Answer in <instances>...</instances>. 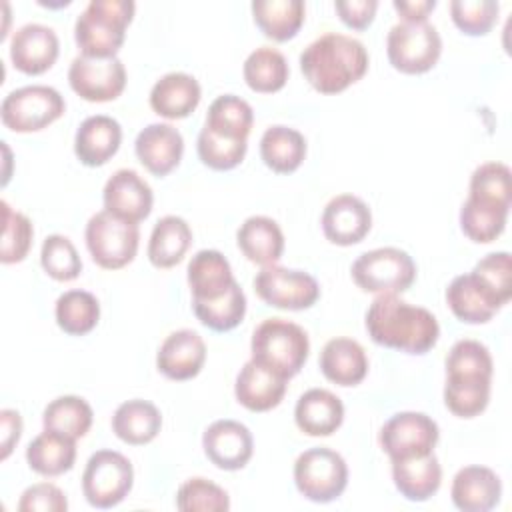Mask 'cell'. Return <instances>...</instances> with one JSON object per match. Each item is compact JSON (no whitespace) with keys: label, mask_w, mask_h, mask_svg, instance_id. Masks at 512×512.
<instances>
[{"label":"cell","mask_w":512,"mask_h":512,"mask_svg":"<svg viewBox=\"0 0 512 512\" xmlns=\"http://www.w3.org/2000/svg\"><path fill=\"white\" fill-rule=\"evenodd\" d=\"M366 332L380 346L426 354L436 346L440 326L430 310L408 304L398 294H378L366 312Z\"/></svg>","instance_id":"cell-1"},{"label":"cell","mask_w":512,"mask_h":512,"mask_svg":"<svg viewBox=\"0 0 512 512\" xmlns=\"http://www.w3.org/2000/svg\"><path fill=\"white\" fill-rule=\"evenodd\" d=\"M300 70L320 94H338L366 74L368 52L352 36L326 32L302 50Z\"/></svg>","instance_id":"cell-2"},{"label":"cell","mask_w":512,"mask_h":512,"mask_svg":"<svg viewBox=\"0 0 512 512\" xmlns=\"http://www.w3.org/2000/svg\"><path fill=\"white\" fill-rule=\"evenodd\" d=\"M136 4L132 0H90L74 24V40L82 56L114 58L126 38Z\"/></svg>","instance_id":"cell-3"},{"label":"cell","mask_w":512,"mask_h":512,"mask_svg":"<svg viewBox=\"0 0 512 512\" xmlns=\"http://www.w3.org/2000/svg\"><path fill=\"white\" fill-rule=\"evenodd\" d=\"M250 352V360L290 380L306 364L310 342L302 326L284 318H266L252 334Z\"/></svg>","instance_id":"cell-4"},{"label":"cell","mask_w":512,"mask_h":512,"mask_svg":"<svg viewBox=\"0 0 512 512\" xmlns=\"http://www.w3.org/2000/svg\"><path fill=\"white\" fill-rule=\"evenodd\" d=\"M350 272L356 286L370 294H400L416 280V264L412 256L394 246L360 254Z\"/></svg>","instance_id":"cell-5"},{"label":"cell","mask_w":512,"mask_h":512,"mask_svg":"<svg viewBox=\"0 0 512 512\" xmlns=\"http://www.w3.org/2000/svg\"><path fill=\"white\" fill-rule=\"evenodd\" d=\"M66 110L62 94L46 84L22 86L8 92L0 106L2 124L12 132H38L56 122Z\"/></svg>","instance_id":"cell-6"},{"label":"cell","mask_w":512,"mask_h":512,"mask_svg":"<svg viewBox=\"0 0 512 512\" xmlns=\"http://www.w3.org/2000/svg\"><path fill=\"white\" fill-rule=\"evenodd\" d=\"M294 484L310 502H332L346 490V460L336 450L324 446L308 448L294 462Z\"/></svg>","instance_id":"cell-7"},{"label":"cell","mask_w":512,"mask_h":512,"mask_svg":"<svg viewBox=\"0 0 512 512\" xmlns=\"http://www.w3.org/2000/svg\"><path fill=\"white\" fill-rule=\"evenodd\" d=\"M134 484L132 462L116 450L94 452L82 474V494L94 508L108 510L118 506Z\"/></svg>","instance_id":"cell-8"},{"label":"cell","mask_w":512,"mask_h":512,"mask_svg":"<svg viewBox=\"0 0 512 512\" xmlns=\"http://www.w3.org/2000/svg\"><path fill=\"white\" fill-rule=\"evenodd\" d=\"M86 248L92 260L104 270H118L130 264L138 252V224L116 218L102 210L96 212L84 230Z\"/></svg>","instance_id":"cell-9"},{"label":"cell","mask_w":512,"mask_h":512,"mask_svg":"<svg viewBox=\"0 0 512 512\" xmlns=\"http://www.w3.org/2000/svg\"><path fill=\"white\" fill-rule=\"evenodd\" d=\"M390 64L402 74L432 70L442 54V38L428 22H398L386 36Z\"/></svg>","instance_id":"cell-10"},{"label":"cell","mask_w":512,"mask_h":512,"mask_svg":"<svg viewBox=\"0 0 512 512\" xmlns=\"http://www.w3.org/2000/svg\"><path fill=\"white\" fill-rule=\"evenodd\" d=\"M254 292L262 302L280 310H306L320 298L314 276L276 264L262 266L254 276Z\"/></svg>","instance_id":"cell-11"},{"label":"cell","mask_w":512,"mask_h":512,"mask_svg":"<svg viewBox=\"0 0 512 512\" xmlns=\"http://www.w3.org/2000/svg\"><path fill=\"white\" fill-rule=\"evenodd\" d=\"M438 438V424L424 412H398L384 422L378 434V442L390 462L426 456L434 450Z\"/></svg>","instance_id":"cell-12"},{"label":"cell","mask_w":512,"mask_h":512,"mask_svg":"<svg viewBox=\"0 0 512 512\" xmlns=\"http://www.w3.org/2000/svg\"><path fill=\"white\" fill-rule=\"evenodd\" d=\"M70 88L86 102L116 100L126 88V68L120 58L76 56L68 68Z\"/></svg>","instance_id":"cell-13"},{"label":"cell","mask_w":512,"mask_h":512,"mask_svg":"<svg viewBox=\"0 0 512 512\" xmlns=\"http://www.w3.org/2000/svg\"><path fill=\"white\" fill-rule=\"evenodd\" d=\"M102 202L106 212L138 224L152 212L154 194L150 184L136 170L120 168L106 180Z\"/></svg>","instance_id":"cell-14"},{"label":"cell","mask_w":512,"mask_h":512,"mask_svg":"<svg viewBox=\"0 0 512 512\" xmlns=\"http://www.w3.org/2000/svg\"><path fill=\"white\" fill-rule=\"evenodd\" d=\"M202 448L206 458L220 470L244 468L254 452V440L250 430L236 420H216L202 436Z\"/></svg>","instance_id":"cell-15"},{"label":"cell","mask_w":512,"mask_h":512,"mask_svg":"<svg viewBox=\"0 0 512 512\" xmlns=\"http://www.w3.org/2000/svg\"><path fill=\"white\" fill-rule=\"evenodd\" d=\"M60 42L50 26L30 22L20 26L10 40V60L16 70L38 76L50 70L58 58Z\"/></svg>","instance_id":"cell-16"},{"label":"cell","mask_w":512,"mask_h":512,"mask_svg":"<svg viewBox=\"0 0 512 512\" xmlns=\"http://www.w3.org/2000/svg\"><path fill=\"white\" fill-rule=\"evenodd\" d=\"M322 232L336 246H352L364 240L372 226V214L364 200L354 194L334 196L322 212Z\"/></svg>","instance_id":"cell-17"},{"label":"cell","mask_w":512,"mask_h":512,"mask_svg":"<svg viewBox=\"0 0 512 512\" xmlns=\"http://www.w3.org/2000/svg\"><path fill=\"white\" fill-rule=\"evenodd\" d=\"M140 164L154 176L170 174L182 160L184 138L172 124L156 122L142 128L134 142Z\"/></svg>","instance_id":"cell-18"},{"label":"cell","mask_w":512,"mask_h":512,"mask_svg":"<svg viewBox=\"0 0 512 512\" xmlns=\"http://www.w3.org/2000/svg\"><path fill=\"white\" fill-rule=\"evenodd\" d=\"M206 362V344L190 328L176 330L164 338L156 354V368L170 380H190Z\"/></svg>","instance_id":"cell-19"},{"label":"cell","mask_w":512,"mask_h":512,"mask_svg":"<svg viewBox=\"0 0 512 512\" xmlns=\"http://www.w3.org/2000/svg\"><path fill=\"white\" fill-rule=\"evenodd\" d=\"M452 502L462 512H488L502 496L498 474L486 466H464L456 472L450 488Z\"/></svg>","instance_id":"cell-20"},{"label":"cell","mask_w":512,"mask_h":512,"mask_svg":"<svg viewBox=\"0 0 512 512\" xmlns=\"http://www.w3.org/2000/svg\"><path fill=\"white\" fill-rule=\"evenodd\" d=\"M122 128L106 114H94L80 122L74 136L76 158L90 168L104 166L120 148Z\"/></svg>","instance_id":"cell-21"},{"label":"cell","mask_w":512,"mask_h":512,"mask_svg":"<svg viewBox=\"0 0 512 512\" xmlns=\"http://www.w3.org/2000/svg\"><path fill=\"white\" fill-rule=\"evenodd\" d=\"M286 382L288 380L264 368L262 364L248 360L236 376L234 394L238 404H242L246 410L268 412L282 402L286 394Z\"/></svg>","instance_id":"cell-22"},{"label":"cell","mask_w":512,"mask_h":512,"mask_svg":"<svg viewBox=\"0 0 512 512\" xmlns=\"http://www.w3.org/2000/svg\"><path fill=\"white\" fill-rule=\"evenodd\" d=\"M202 90L194 76L186 72H168L154 82L150 90V108L168 120L190 116L200 104Z\"/></svg>","instance_id":"cell-23"},{"label":"cell","mask_w":512,"mask_h":512,"mask_svg":"<svg viewBox=\"0 0 512 512\" xmlns=\"http://www.w3.org/2000/svg\"><path fill=\"white\" fill-rule=\"evenodd\" d=\"M342 420V400L324 388L306 390L294 408V422L308 436H330L342 426Z\"/></svg>","instance_id":"cell-24"},{"label":"cell","mask_w":512,"mask_h":512,"mask_svg":"<svg viewBox=\"0 0 512 512\" xmlns=\"http://www.w3.org/2000/svg\"><path fill=\"white\" fill-rule=\"evenodd\" d=\"M318 364L326 380L338 386H356L368 374V358L364 348L346 336L328 340L320 352Z\"/></svg>","instance_id":"cell-25"},{"label":"cell","mask_w":512,"mask_h":512,"mask_svg":"<svg viewBox=\"0 0 512 512\" xmlns=\"http://www.w3.org/2000/svg\"><path fill=\"white\" fill-rule=\"evenodd\" d=\"M192 300H214L236 282L230 262L218 250H198L186 270Z\"/></svg>","instance_id":"cell-26"},{"label":"cell","mask_w":512,"mask_h":512,"mask_svg":"<svg viewBox=\"0 0 512 512\" xmlns=\"http://www.w3.org/2000/svg\"><path fill=\"white\" fill-rule=\"evenodd\" d=\"M392 480L406 500L424 502L438 492L442 484V468L434 452L416 458L392 460Z\"/></svg>","instance_id":"cell-27"},{"label":"cell","mask_w":512,"mask_h":512,"mask_svg":"<svg viewBox=\"0 0 512 512\" xmlns=\"http://www.w3.org/2000/svg\"><path fill=\"white\" fill-rule=\"evenodd\" d=\"M236 244L250 262L268 266L280 260L284 252V234L276 220L268 216H250L240 224Z\"/></svg>","instance_id":"cell-28"},{"label":"cell","mask_w":512,"mask_h":512,"mask_svg":"<svg viewBox=\"0 0 512 512\" xmlns=\"http://www.w3.org/2000/svg\"><path fill=\"white\" fill-rule=\"evenodd\" d=\"M162 428L160 410L142 398L122 402L112 416V432L126 444L142 446L152 442Z\"/></svg>","instance_id":"cell-29"},{"label":"cell","mask_w":512,"mask_h":512,"mask_svg":"<svg viewBox=\"0 0 512 512\" xmlns=\"http://www.w3.org/2000/svg\"><path fill=\"white\" fill-rule=\"evenodd\" d=\"M26 462L30 470L40 476H60L72 470L76 462V440L44 430L28 444Z\"/></svg>","instance_id":"cell-30"},{"label":"cell","mask_w":512,"mask_h":512,"mask_svg":"<svg viewBox=\"0 0 512 512\" xmlns=\"http://www.w3.org/2000/svg\"><path fill=\"white\" fill-rule=\"evenodd\" d=\"M252 16L266 38L286 42L302 28L306 6L302 0H254Z\"/></svg>","instance_id":"cell-31"},{"label":"cell","mask_w":512,"mask_h":512,"mask_svg":"<svg viewBox=\"0 0 512 512\" xmlns=\"http://www.w3.org/2000/svg\"><path fill=\"white\" fill-rule=\"evenodd\" d=\"M192 244V230L180 216L160 218L148 240V260L156 268H172L186 256Z\"/></svg>","instance_id":"cell-32"},{"label":"cell","mask_w":512,"mask_h":512,"mask_svg":"<svg viewBox=\"0 0 512 512\" xmlns=\"http://www.w3.org/2000/svg\"><path fill=\"white\" fill-rule=\"evenodd\" d=\"M260 158L272 172L290 174L306 158V140L294 128L282 124L270 126L260 138Z\"/></svg>","instance_id":"cell-33"},{"label":"cell","mask_w":512,"mask_h":512,"mask_svg":"<svg viewBox=\"0 0 512 512\" xmlns=\"http://www.w3.org/2000/svg\"><path fill=\"white\" fill-rule=\"evenodd\" d=\"M482 296L500 310L512 296V256L508 252H492L476 262L468 272Z\"/></svg>","instance_id":"cell-34"},{"label":"cell","mask_w":512,"mask_h":512,"mask_svg":"<svg viewBox=\"0 0 512 512\" xmlns=\"http://www.w3.org/2000/svg\"><path fill=\"white\" fill-rule=\"evenodd\" d=\"M242 74L250 90L260 94H272L284 88L290 68L280 50L272 46H260L244 60Z\"/></svg>","instance_id":"cell-35"},{"label":"cell","mask_w":512,"mask_h":512,"mask_svg":"<svg viewBox=\"0 0 512 512\" xmlns=\"http://www.w3.org/2000/svg\"><path fill=\"white\" fill-rule=\"evenodd\" d=\"M254 124L252 106L234 94L218 96L206 114L204 126L218 136L232 140H248V134Z\"/></svg>","instance_id":"cell-36"},{"label":"cell","mask_w":512,"mask_h":512,"mask_svg":"<svg viewBox=\"0 0 512 512\" xmlns=\"http://www.w3.org/2000/svg\"><path fill=\"white\" fill-rule=\"evenodd\" d=\"M94 420L92 406L74 394L54 398L42 412L44 430L64 434L68 438H82L90 430Z\"/></svg>","instance_id":"cell-37"},{"label":"cell","mask_w":512,"mask_h":512,"mask_svg":"<svg viewBox=\"0 0 512 512\" xmlns=\"http://www.w3.org/2000/svg\"><path fill=\"white\" fill-rule=\"evenodd\" d=\"M56 324L70 336L92 332L100 320V304L92 292L68 290L58 296L54 308Z\"/></svg>","instance_id":"cell-38"},{"label":"cell","mask_w":512,"mask_h":512,"mask_svg":"<svg viewBox=\"0 0 512 512\" xmlns=\"http://www.w3.org/2000/svg\"><path fill=\"white\" fill-rule=\"evenodd\" d=\"M196 318L214 332H228L236 328L246 314V296L238 282H234L226 294L214 300H192Z\"/></svg>","instance_id":"cell-39"},{"label":"cell","mask_w":512,"mask_h":512,"mask_svg":"<svg viewBox=\"0 0 512 512\" xmlns=\"http://www.w3.org/2000/svg\"><path fill=\"white\" fill-rule=\"evenodd\" d=\"M490 378L446 376L444 404L458 418L482 414L490 402Z\"/></svg>","instance_id":"cell-40"},{"label":"cell","mask_w":512,"mask_h":512,"mask_svg":"<svg viewBox=\"0 0 512 512\" xmlns=\"http://www.w3.org/2000/svg\"><path fill=\"white\" fill-rule=\"evenodd\" d=\"M468 198L510 210L512 202V182L510 168L502 162H484L470 176V194Z\"/></svg>","instance_id":"cell-41"},{"label":"cell","mask_w":512,"mask_h":512,"mask_svg":"<svg viewBox=\"0 0 512 512\" xmlns=\"http://www.w3.org/2000/svg\"><path fill=\"white\" fill-rule=\"evenodd\" d=\"M446 304L452 314L466 324H484L498 312L474 286L470 274H460L448 284Z\"/></svg>","instance_id":"cell-42"},{"label":"cell","mask_w":512,"mask_h":512,"mask_svg":"<svg viewBox=\"0 0 512 512\" xmlns=\"http://www.w3.org/2000/svg\"><path fill=\"white\" fill-rule=\"evenodd\" d=\"M506 208H496L488 204H480L472 198H466V202L460 208V228L466 238H470L476 244H488L494 242L506 228L508 220Z\"/></svg>","instance_id":"cell-43"},{"label":"cell","mask_w":512,"mask_h":512,"mask_svg":"<svg viewBox=\"0 0 512 512\" xmlns=\"http://www.w3.org/2000/svg\"><path fill=\"white\" fill-rule=\"evenodd\" d=\"M40 264L44 272L58 282L76 280L82 272V260L76 246L70 238L62 234H50L44 238L40 250Z\"/></svg>","instance_id":"cell-44"},{"label":"cell","mask_w":512,"mask_h":512,"mask_svg":"<svg viewBox=\"0 0 512 512\" xmlns=\"http://www.w3.org/2000/svg\"><path fill=\"white\" fill-rule=\"evenodd\" d=\"M494 364L488 348L478 340H458L446 356V376H466V378H490Z\"/></svg>","instance_id":"cell-45"},{"label":"cell","mask_w":512,"mask_h":512,"mask_svg":"<svg viewBox=\"0 0 512 512\" xmlns=\"http://www.w3.org/2000/svg\"><path fill=\"white\" fill-rule=\"evenodd\" d=\"M2 248H0V262L2 264H16L22 262L32 246L34 228L28 216L10 208L6 200H2Z\"/></svg>","instance_id":"cell-46"},{"label":"cell","mask_w":512,"mask_h":512,"mask_svg":"<svg viewBox=\"0 0 512 512\" xmlns=\"http://www.w3.org/2000/svg\"><path fill=\"white\" fill-rule=\"evenodd\" d=\"M198 158L204 166L212 170H232L236 168L248 150V140H232L214 134L206 126L198 134Z\"/></svg>","instance_id":"cell-47"},{"label":"cell","mask_w":512,"mask_h":512,"mask_svg":"<svg viewBox=\"0 0 512 512\" xmlns=\"http://www.w3.org/2000/svg\"><path fill=\"white\" fill-rule=\"evenodd\" d=\"M176 508L182 512H226L230 498L218 484L206 478H190L178 488Z\"/></svg>","instance_id":"cell-48"},{"label":"cell","mask_w":512,"mask_h":512,"mask_svg":"<svg viewBox=\"0 0 512 512\" xmlns=\"http://www.w3.org/2000/svg\"><path fill=\"white\" fill-rule=\"evenodd\" d=\"M500 4L494 0H452L450 14L454 26L466 36H484L498 20Z\"/></svg>","instance_id":"cell-49"},{"label":"cell","mask_w":512,"mask_h":512,"mask_svg":"<svg viewBox=\"0 0 512 512\" xmlns=\"http://www.w3.org/2000/svg\"><path fill=\"white\" fill-rule=\"evenodd\" d=\"M20 512H66V494L50 482H38L28 486L18 502Z\"/></svg>","instance_id":"cell-50"},{"label":"cell","mask_w":512,"mask_h":512,"mask_svg":"<svg viewBox=\"0 0 512 512\" xmlns=\"http://www.w3.org/2000/svg\"><path fill=\"white\" fill-rule=\"evenodd\" d=\"M334 8L340 16V20L354 30H364L372 24L378 2L376 0H338L334 2Z\"/></svg>","instance_id":"cell-51"},{"label":"cell","mask_w":512,"mask_h":512,"mask_svg":"<svg viewBox=\"0 0 512 512\" xmlns=\"http://www.w3.org/2000/svg\"><path fill=\"white\" fill-rule=\"evenodd\" d=\"M0 438H2V454L0 458L6 460L12 452V448L18 444L20 436H22V418L16 410L4 408L0 412Z\"/></svg>","instance_id":"cell-52"},{"label":"cell","mask_w":512,"mask_h":512,"mask_svg":"<svg viewBox=\"0 0 512 512\" xmlns=\"http://www.w3.org/2000/svg\"><path fill=\"white\" fill-rule=\"evenodd\" d=\"M392 6L402 22H428L430 12L436 8V0H394Z\"/></svg>","instance_id":"cell-53"}]
</instances>
